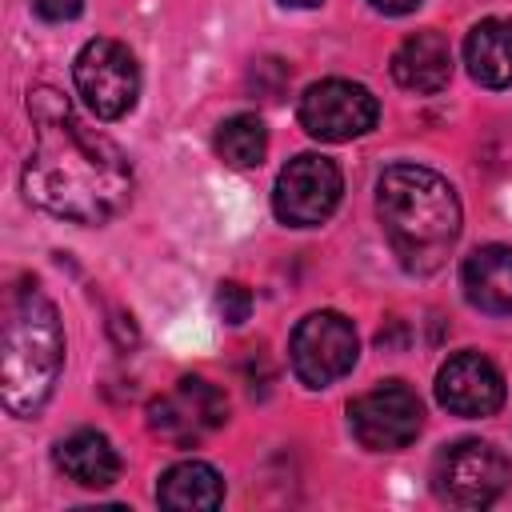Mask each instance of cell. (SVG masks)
<instances>
[{"label":"cell","instance_id":"10","mask_svg":"<svg viewBox=\"0 0 512 512\" xmlns=\"http://www.w3.org/2000/svg\"><path fill=\"white\" fill-rule=\"evenodd\" d=\"M376 116H380L376 96L352 80H320V84H308L300 96L304 132L328 144H344L352 136L372 132Z\"/></svg>","mask_w":512,"mask_h":512},{"label":"cell","instance_id":"20","mask_svg":"<svg viewBox=\"0 0 512 512\" xmlns=\"http://www.w3.org/2000/svg\"><path fill=\"white\" fill-rule=\"evenodd\" d=\"M372 8H380V12H388V16H404V12H412L420 0H368Z\"/></svg>","mask_w":512,"mask_h":512},{"label":"cell","instance_id":"18","mask_svg":"<svg viewBox=\"0 0 512 512\" xmlns=\"http://www.w3.org/2000/svg\"><path fill=\"white\" fill-rule=\"evenodd\" d=\"M216 308H220V316H224L228 324H244L248 312H252V292H248L244 284H236V280H224V284L216 288Z\"/></svg>","mask_w":512,"mask_h":512},{"label":"cell","instance_id":"11","mask_svg":"<svg viewBox=\"0 0 512 512\" xmlns=\"http://www.w3.org/2000/svg\"><path fill=\"white\" fill-rule=\"evenodd\" d=\"M436 400L452 416H492L504 404V376L480 352H456L436 372Z\"/></svg>","mask_w":512,"mask_h":512},{"label":"cell","instance_id":"15","mask_svg":"<svg viewBox=\"0 0 512 512\" xmlns=\"http://www.w3.org/2000/svg\"><path fill=\"white\" fill-rule=\"evenodd\" d=\"M464 64L484 88H512V20H480L464 40Z\"/></svg>","mask_w":512,"mask_h":512},{"label":"cell","instance_id":"19","mask_svg":"<svg viewBox=\"0 0 512 512\" xmlns=\"http://www.w3.org/2000/svg\"><path fill=\"white\" fill-rule=\"evenodd\" d=\"M32 8H36L44 20H72V16H80L84 0H32Z\"/></svg>","mask_w":512,"mask_h":512},{"label":"cell","instance_id":"4","mask_svg":"<svg viewBox=\"0 0 512 512\" xmlns=\"http://www.w3.org/2000/svg\"><path fill=\"white\" fill-rule=\"evenodd\" d=\"M512 480L508 456L488 440H456L432 464V488L452 508H488Z\"/></svg>","mask_w":512,"mask_h":512},{"label":"cell","instance_id":"3","mask_svg":"<svg viewBox=\"0 0 512 512\" xmlns=\"http://www.w3.org/2000/svg\"><path fill=\"white\" fill-rule=\"evenodd\" d=\"M64 368V332L56 304L20 280L4 296V340H0V400L12 416H36Z\"/></svg>","mask_w":512,"mask_h":512},{"label":"cell","instance_id":"14","mask_svg":"<svg viewBox=\"0 0 512 512\" xmlns=\"http://www.w3.org/2000/svg\"><path fill=\"white\" fill-rule=\"evenodd\" d=\"M56 468L80 488H108L120 480V456L104 432L80 428L56 444Z\"/></svg>","mask_w":512,"mask_h":512},{"label":"cell","instance_id":"16","mask_svg":"<svg viewBox=\"0 0 512 512\" xmlns=\"http://www.w3.org/2000/svg\"><path fill=\"white\" fill-rule=\"evenodd\" d=\"M156 500L164 508H176V512H200V508H220L224 500V480L212 464L204 460H180L172 464L160 484H156Z\"/></svg>","mask_w":512,"mask_h":512},{"label":"cell","instance_id":"21","mask_svg":"<svg viewBox=\"0 0 512 512\" xmlns=\"http://www.w3.org/2000/svg\"><path fill=\"white\" fill-rule=\"evenodd\" d=\"M284 4H292V8H316L320 0H284Z\"/></svg>","mask_w":512,"mask_h":512},{"label":"cell","instance_id":"5","mask_svg":"<svg viewBox=\"0 0 512 512\" xmlns=\"http://www.w3.org/2000/svg\"><path fill=\"white\" fill-rule=\"evenodd\" d=\"M72 76H76V92L100 120H120L124 112H132L140 92V72L120 40H104V36L88 40L76 52Z\"/></svg>","mask_w":512,"mask_h":512},{"label":"cell","instance_id":"8","mask_svg":"<svg viewBox=\"0 0 512 512\" xmlns=\"http://www.w3.org/2000/svg\"><path fill=\"white\" fill-rule=\"evenodd\" d=\"M348 424L368 452H396L416 440L424 424V404L408 384L388 380L348 404Z\"/></svg>","mask_w":512,"mask_h":512},{"label":"cell","instance_id":"2","mask_svg":"<svg viewBox=\"0 0 512 512\" xmlns=\"http://www.w3.org/2000/svg\"><path fill=\"white\" fill-rule=\"evenodd\" d=\"M376 216L404 272H436L460 236V200L452 184L424 164H392L376 184Z\"/></svg>","mask_w":512,"mask_h":512},{"label":"cell","instance_id":"7","mask_svg":"<svg viewBox=\"0 0 512 512\" xmlns=\"http://www.w3.org/2000/svg\"><path fill=\"white\" fill-rule=\"evenodd\" d=\"M224 416H228V404L220 388L208 384L204 376H180L168 392H160L148 404V428L176 448H192L208 440L224 424Z\"/></svg>","mask_w":512,"mask_h":512},{"label":"cell","instance_id":"6","mask_svg":"<svg viewBox=\"0 0 512 512\" xmlns=\"http://www.w3.org/2000/svg\"><path fill=\"white\" fill-rule=\"evenodd\" d=\"M340 192H344L340 168L320 152H300L296 160H288L280 168L276 188H272V208L284 224L312 228L336 212Z\"/></svg>","mask_w":512,"mask_h":512},{"label":"cell","instance_id":"12","mask_svg":"<svg viewBox=\"0 0 512 512\" xmlns=\"http://www.w3.org/2000/svg\"><path fill=\"white\" fill-rule=\"evenodd\" d=\"M460 288L472 308L508 316L512 312V248L508 244H484L464 256Z\"/></svg>","mask_w":512,"mask_h":512},{"label":"cell","instance_id":"1","mask_svg":"<svg viewBox=\"0 0 512 512\" xmlns=\"http://www.w3.org/2000/svg\"><path fill=\"white\" fill-rule=\"evenodd\" d=\"M32 112V152L24 164V192L44 212L72 224H104L132 200V164L128 156L80 124L68 100L52 88L28 96Z\"/></svg>","mask_w":512,"mask_h":512},{"label":"cell","instance_id":"13","mask_svg":"<svg viewBox=\"0 0 512 512\" xmlns=\"http://www.w3.org/2000/svg\"><path fill=\"white\" fill-rule=\"evenodd\" d=\"M392 76L408 92H440L452 76V48L436 28L412 32L392 52Z\"/></svg>","mask_w":512,"mask_h":512},{"label":"cell","instance_id":"17","mask_svg":"<svg viewBox=\"0 0 512 512\" xmlns=\"http://www.w3.org/2000/svg\"><path fill=\"white\" fill-rule=\"evenodd\" d=\"M216 152L224 164L232 168H256L268 152V132H264V120L252 116V112H240V116H228L220 128H216Z\"/></svg>","mask_w":512,"mask_h":512},{"label":"cell","instance_id":"9","mask_svg":"<svg viewBox=\"0 0 512 512\" xmlns=\"http://www.w3.org/2000/svg\"><path fill=\"white\" fill-rule=\"evenodd\" d=\"M292 372L308 388H328L356 364V328L340 312H308L292 332Z\"/></svg>","mask_w":512,"mask_h":512}]
</instances>
